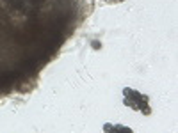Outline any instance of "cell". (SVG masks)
Segmentation results:
<instances>
[{"label":"cell","instance_id":"1","mask_svg":"<svg viewBox=\"0 0 178 133\" xmlns=\"http://www.w3.org/2000/svg\"><path fill=\"white\" fill-rule=\"evenodd\" d=\"M123 98H125V105L130 107L132 110H141L142 107L148 105V96L139 94L137 91H134L130 87H125L123 89Z\"/></svg>","mask_w":178,"mask_h":133}]
</instances>
